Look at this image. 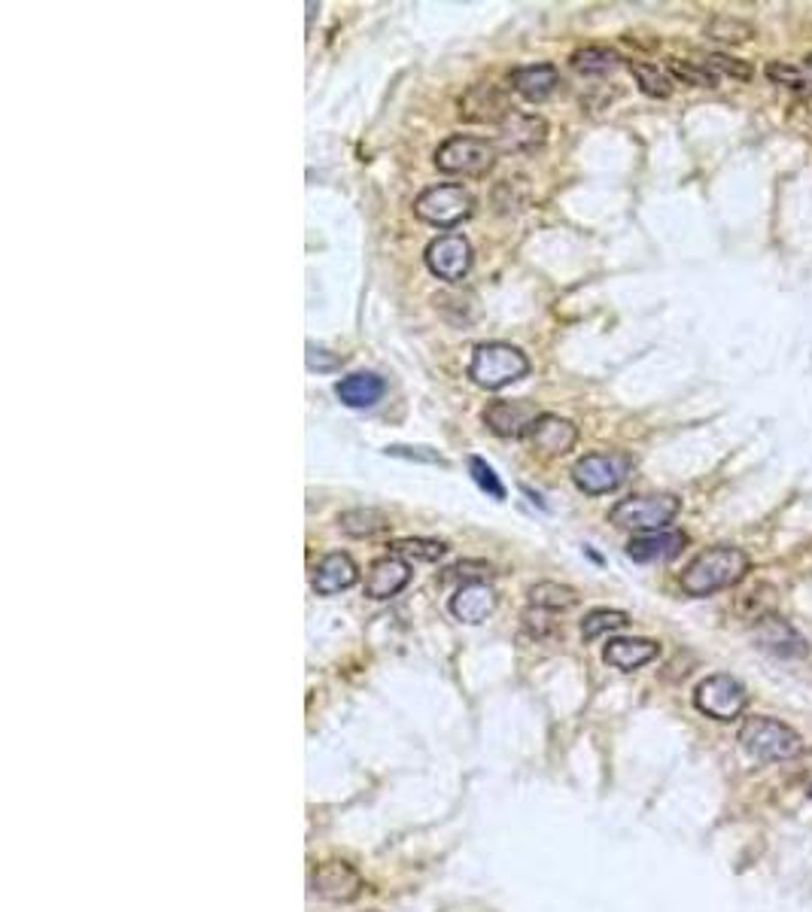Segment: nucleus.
Returning a JSON list of instances; mask_svg holds the SVG:
<instances>
[{"instance_id":"nucleus-1","label":"nucleus","mask_w":812,"mask_h":912,"mask_svg":"<svg viewBox=\"0 0 812 912\" xmlns=\"http://www.w3.org/2000/svg\"><path fill=\"white\" fill-rule=\"evenodd\" d=\"M749 569H752V559H749V554L742 547H706L681 572V590L688 596H712L718 590L739 584L749 575Z\"/></svg>"},{"instance_id":"nucleus-2","label":"nucleus","mask_w":812,"mask_h":912,"mask_svg":"<svg viewBox=\"0 0 812 912\" xmlns=\"http://www.w3.org/2000/svg\"><path fill=\"white\" fill-rule=\"evenodd\" d=\"M739 742L752 757L764 761V764L795 761L803 751V739L788 724L779 722V718H770V715L746 718L739 727Z\"/></svg>"},{"instance_id":"nucleus-3","label":"nucleus","mask_w":812,"mask_h":912,"mask_svg":"<svg viewBox=\"0 0 812 912\" xmlns=\"http://www.w3.org/2000/svg\"><path fill=\"white\" fill-rule=\"evenodd\" d=\"M527 371H530L527 354H520L505 341L478 344L472 350V362H469V378L481 390H503L508 383L527 378Z\"/></svg>"},{"instance_id":"nucleus-4","label":"nucleus","mask_w":812,"mask_h":912,"mask_svg":"<svg viewBox=\"0 0 812 912\" xmlns=\"http://www.w3.org/2000/svg\"><path fill=\"white\" fill-rule=\"evenodd\" d=\"M496 144L488 137L472 134H454L442 147L435 149V168L442 174H463V177H481L496 164Z\"/></svg>"},{"instance_id":"nucleus-5","label":"nucleus","mask_w":812,"mask_h":912,"mask_svg":"<svg viewBox=\"0 0 812 912\" xmlns=\"http://www.w3.org/2000/svg\"><path fill=\"white\" fill-rule=\"evenodd\" d=\"M681 512V500L673 493H654V496H630L620 500L612 512L608 520L620 527V530L633 532H657L666 530V523Z\"/></svg>"},{"instance_id":"nucleus-6","label":"nucleus","mask_w":812,"mask_h":912,"mask_svg":"<svg viewBox=\"0 0 812 912\" xmlns=\"http://www.w3.org/2000/svg\"><path fill=\"white\" fill-rule=\"evenodd\" d=\"M472 207L475 201L469 192L463 186L444 183V186H429L427 192H420L417 201H414V213L429 225H435V229H454V225L472 217Z\"/></svg>"},{"instance_id":"nucleus-7","label":"nucleus","mask_w":812,"mask_h":912,"mask_svg":"<svg viewBox=\"0 0 812 912\" xmlns=\"http://www.w3.org/2000/svg\"><path fill=\"white\" fill-rule=\"evenodd\" d=\"M694 706L706 718H715V722H737L739 715L746 712V706H749V693H746L742 681L718 673V676L703 678L697 685Z\"/></svg>"},{"instance_id":"nucleus-8","label":"nucleus","mask_w":812,"mask_h":912,"mask_svg":"<svg viewBox=\"0 0 812 912\" xmlns=\"http://www.w3.org/2000/svg\"><path fill=\"white\" fill-rule=\"evenodd\" d=\"M630 469L633 463L627 454H588L573 466V481L588 496H603V493H615L627 481Z\"/></svg>"},{"instance_id":"nucleus-9","label":"nucleus","mask_w":812,"mask_h":912,"mask_svg":"<svg viewBox=\"0 0 812 912\" xmlns=\"http://www.w3.org/2000/svg\"><path fill=\"white\" fill-rule=\"evenodd\" d=\"M423 259H427V268L435 278L447 280V283H459L469 274V268H472V244L463 235H457V232H451V235L429 241Z\"/></svg>"},{"instance_id":"nucleus-10","label":"nucleus","mask_w":812,"mask_h":912,"mask_svg":"<svg viewBox=\"0 0 812 912\" xmlns=\"http://www.w3.org/2000/svg\"><path fill=\"white\" fill-rule=\"evenodd\" d=\"M548 140V122L539 113H524V110H512L500 125L496 134V149L512 152V156H527L536 149L545 147Z\"/></svg>"},{"instance_id":"nucleus-11","label":"nucleus","mask_w":812,"mask_h":912,"mask_svg":"<svg viewBox=\"0 0 812 912\" xmlns=\"http://www.w3.org/2000/svg\"><path fill=\"white\" fill-rule=\"evenodd\" d=\"M310 888H313L317 898L332 900V903H350V900L359 898L362 879L347 861H323V864H317L313 876H310Z\"/></svg>"},{"instance_id":"nucleus-12","label":"nucleus","mask_w":812,"mask_h":912,"mask_svg":"<svg viewBox=\"0 0 812 912\" xmlns=\"http://www.w3.org/2000/svg\"><path fill=\"white\" fill-rule=\"evenodd\" d=\"M515 107H508L505 91L493 83H478L459 98V119L475 125H503V119Z\"/></svg>"},{"instance_id":"nucleus-13","label":"nucleus","mask_w":812,"mask_h":912,"mask_svg":"<svg viewBox=\"0 0 812 912\" xmlns=\"http://www.w3.org/2000/svg\"><path fill=\"white\" fill-rule=\"evenodd\" d=\"M536 420H539V411L527 398H515V402L500 398L490 408H484V427L493 435H500V439H520V435H527Z\"/></svg>"},{"instance_id":"nucleus-14","label":"nucleus","mask_w":812,"mask_h":912,"mask_svg":"<svg viewBox=\"0 0 812 912\" xmlns=\"http://www.w3.org/2000/svg\"><path fill=\"white\" fill-rule=\"evenodd\" d=\"M754 645L761 648V651L776 654V657H803L810 651L807 639L788 620L776 618V615L758 618V624H754Z\"/></svg>"},{"instance_id":"nucleus-15","label":"nucleus","mask_w":812,"mask_h":912,"mask_svg":"<svg viewBox=\"0 0 812 912\" xmlns=\"http://www.w3.org/2000/svg\"><path fill=\"white\" fill-rule=\"evenodd\" d=\"M530 444L545 456H563L569 454L578 442V429L573 420L557 417V414H539V420L532 423L527 432Z\"/></svg>"},{"instance_id":"nucleus-16","label":"nucleus","mask_w":812,"mask_h":912,"mask_svg":"<svg viewBox=\"0 0 812 912\" xmlns=\"http://www.w3.org/2000/svg\"><path fill=\"white\" fill-rule=\"evenodd\" d=\"M688 547V535L679 530H657L636 535L633 542L627 545V557L633 563H666V559L679 557L681 551Z\"/></svg>"},{"instance_id":"nucleus-17","label":"nucleus","mask_w":812,"mask_h":912,"mask_svg":"<svg viewBox=\"0 0 812 912\" xmlns=\"http://www.w3.org/2000/svg\"><path fill=\"white\" fill-rule=\"evenodd\" d=\"M356 581H359V569H356L354 557L344 554V551L325 554V557L317 563V569H313V590H317L320 596H335L341 590L354 588Z\"/></svg>"},{"instance_id":"nucleus-18","label":"nucleus","mask_w":812,"mask_h":912,"mask_svg":"<svg viewBox=\"0 0 812 912\" xmlns=\"http://www.w3.org/2000/svg\"><path fill=\"white\" fill-rule=\"evenodd\" d=\"M496 612V590L488 581H469L451 596V615L463 624H481Z\"/></svg>"},{"instance_id":"nucleus-19","label":"nucleus","mask_w":812,"mask_h":912,"mask_svg":"<svg viewBox=\"0 0 812 912\" xmlns=\"http://www.w3.org/2000/svg\"><path fill=\"white\" fill-rule=\"evenodd\" d=\"M408 581H411V566L402 557L390 554V557L374 559L369 566V575H366V596H371V600H390L399 590H405Z\"/></svg>"},{"instance_id":"nucleus-20","label":"nucleus","mask_w":812,"mask_h":912,"mask_svg":"<svg viewBox=\"0 0 812 912\" xmlns=\"http://www.w3.org/2000/svg\"><path fill=\"white\" fill-rule=\"evenodd\" d=\"M557 86H561V71L554 64H530V67H517L512 74V89L530 103L551 98Z\"/></svg>"},{"instance_id":"nucleus-21","label":"nucleus","mask_w":812,"mask_h":912,"mask_svg":"<svg viewBox=\"0 0 812 912\" xmlns=\"http://www.w3.org/2000/svg\"><path fill=\"white\" fill-rule=\"evenodd\" d=\"M657 654H661V645L651 642V639H612L603 648V661L620 669V673H633L639 666L654 661Z\"/></svg>"},{"instance_id":"nucleus-22","label":"nucleus","mask_w":812,"mask_h":912,"mask_svg":"<svg viewBox=\"0 0 812 912\" xmlns=\"http://www.w3.org/2000/svg\"><path fill=\"white\" fill-rule=\"evenodd\" d=\"M386 393L384 378L378 374H369V371H359V374H347L335 383V396L347 405V408H371L378 405Z\"/></svg>"},{"instance_id":"nucleus-23","label":"nucleus","mask_w":812,"mask_h":912,"mask_svg":"<svg viewBox=\"0 0 812 912\" xmlns=\"http://www.w3.org/2000/svg\"><path fill=\"white\" fill-rule=\"evenodd\" d=\"M339 530L350 539H371L390 530V517L378 508H350L339 517Z\"/></svg>"},{"instance_id":"nucleus-24","label":"nucleus","mask_w":812,"mask_h":912,"mask_svg":"<svg viewBox=\"0 0 812 912\" xmlns=\"http://www.w3.org/2000/svg\"><path fill=\"white\" fill-rule=\"evenodd\" d=\"M569 64H573V71L585 76H606L618 67L620 56L615 49H606V46H585V49H576L569 56Z\"/></svg>"},{"instance_id":"nucleus-25","label":"nucleus","mask_w":812,"mask_h":912,"mask_svg":"<svg viewBox=\"0 0 812 912\" xmlns=\"http://www.w3.org/2000/svg\"><path fill=\"white\" fill-rule=\"evenodd\" d=\"M530 605L539 612H566L578 605V593L557 581H539L530 588Z\"/></svg>"},{"instance_id":"nucleus-26","label":"nucleus","mask_w":812,"mask_h":912,"mask_svg":"<svg viewBox=\"0 0 812 912\" xmlns=\"http://www.w3.org/2000/svg\"><path fill=\"white\" fill-rule=\"evenodd\" d=\"M627 67H630V74L639 83V89L645 91L649 98H661L664 101V98L673 95V76L666 74L664 67L649 64V61H630Z\"/></svg>"},{"instance_id":"nucleus-27","label":"nucleus","mask_w":812,"mask_h":912,"mask_svg":"<svg viewBox=\"0 0 812 912\" xmlns=\"http://www.w3.org/2000/svg\"><path fill=\"white\" fill-rule=\"evenodd\" d=\"M627 624H630V615H627V612H618V608H593L591 615L581 620V639H585V642H593V639H600V636L624 630Z\"/></svg>"},{"instance_id":"nucleus-28","label":"nucleus","mask_w":812,"mask_h":912,"mask_svg":"<svg viewBox=\"0 0 812 912\" xmlns=\"http://www.w3.org/2000/svg\"><path fill=\"white\" fill-rule=\"evenodd\" d=\"M390 554L402 559H423V563H435L447 554V545L444 542H435V539H399L390 545Z\"/></svg>"},{"instance_id":"nucleus-29","label":"nucleus","mask_w":812,"mask_h":912,"mask_svg":"<svg viewBox=\"0 0 812 912\" xmlns=\"http://www.w3.org/2000/svg\"><path fill=\"white\" fill-rule=\"evenodd\" d=\"M669 76H676L681 83L694 86V89H718V76L712 74L710 67L703 61H681V59H669L666 64Z\"/></svg>"},{"instance_id":"nucleus-30","label":"nucleus","mask_w":812,"mask_h":912,"mask_svg":"<svg viewBox=\"0 0 812 912\" xmlns=\"http://www.w3.org/2000/svg\"><path fill=\"white\" fill-rule=\"evenodd\" d=\"M706 34L712 40H722V44H746L754 37V28L742 19H734V15H718L710 22Z\"/></svg>"},{"instance_id":"nucleus-31","label":"nucleus","mask_w":812,"mask_h":912,"mask_svg":"<svg viewBox=\"0 0 812 912\" xmlns=\"http://www.w3.org/2000/svg\"><path fill=\"white\" fill-rule=\"evenodd\" d=\"M767 79L770 83H776V86H785V89H798L812 95V79H807L798 67H791V64H785V61H770Z\"/></svg>"},{"instance_id":"nucleus-32","label":"nucleus","mask_w":812,"mask_h":912,"mask_svg":"<svg viewBox=\"0 0 812 912\" xmlns=\"http://www.w3.org/2000/svg\"><path fill=\"white\" fill-rule=\"evenodd\" d=\"M703 64H706V67H710L715 76L724 74V76H730V79H742V83H746V79H752V76H754L752 64H749V61L730 59V56H722V52H712V56H706V59H703Z\"/></svg>"},{"instance_id":"nucleus-33","label":"nucleus","mask_w":812,"mask_h":912,"mask_svg":"<svg viewBox=\"0 0 812 912\" xmlns=\"http://www.w3.org/2000/svg\"><path fill=\"white\" fill-rule=\"evenodd\" d=\"M469 471H472L475 484L481 486L484 493H490L493 500H500V502L505 500V486H503V481H500V475H496L493 466H488L481 456H469Z\"/></svg>"},{"instance_id":"nucleus-34","label":"nucleus","mask_w":812,"mask_h":912,"mask_svg":"<svg viewBox=\"0 0 812 912\" xmlns=\"http://www.w3.org/2000/svg\"><path fill=\"white\" fill-rule=\"evenodd\" d=\"M386 456H399V459H411V463H429V466H447L439 451L432 447H414V444H390L384 451Z\"/></svg>"},{"instance_id":"nucleus-35","label":"nucleus","mask_w":812,"mask_h":912,"mask_svg":"<svg viewBox=\"0 0 812 912\" xmlns=\"http://www.w3.org/2000/svg\"><path fill=\"white\" fill-rule=\"evenodd\" d=\"M447 575L466 578V584H469V581H484V578H490L493 569H490L488 563H481V559H463V563H457L454 569H447Z\"/></svg>"},{"instance_id":"nucleus-36","label":"nucleus","mask_w":812,"mask_h":912,"mask_svg":"<svg viewBox=\"0 0 812 912\" xmlns=\"http://www.w3.org/2000/svg\"><path fill=\"white\" fill-rule=\"evenodd\" d=\"M341 366V356L329 354V350H317V347H308V368L310 371H332V368Z\"/></svg>"},{"instance_id":"nucleus-37","label":"nucleus","mask_w":812,"mask_h":912,"mask_svg":"<svg viewBox=\"0 0 812 912\" xmlns=\"http://www.w3.org/2000/svg\"><path fill=\"white\" fill-rule=\"evenodd\" d=\"M803 61H807V67H810V71H812V52H810V56H807V59H803Z\"/></svg>"},{"instance_id":"nucleus-38","label":"nucleus","mask_w":812,"mask_h":912,"mask_svg":"<svg viewBox=\"0 0 812 912\" xmlns=\"http://www.w3.org/2000/svg\"><path fill=\"white\" fill-rule=\"evenodd\" d=\"M810 797H812V791H810Z\"/></svg>"}]
</instances>
